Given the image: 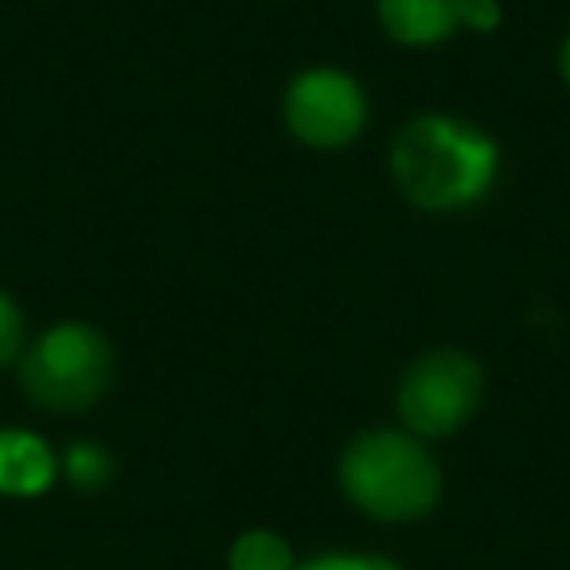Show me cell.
<instances>
[{
    "label": "cell",
    "mask_w": 570,
    "mask_h": 570,
    "mask_svg": "<svg viewBox=\"0 0 570 570\" xmlns=\"http://www.w3.org/2000/svg\"><path fill=\"white\" fill-rule=\"evenodd\" d=\"M230 570H294V554L274 531H246L230 547Z\"/></svg>",
    "instance_id": "obj_8"
},
{
    "label": "cell",
    "mask_w": 570,
    "mask_h": 570,
    "mask_svg": "<svg viewBox=\"0 0 570 570\" xmlns=\"http://www.w3.org/2000/svg\"><path fill=\"white\" fill-rule=\"evenodd\" d=\"M500 4L497 0H469V9H465V24L476 28V32H492V28L500 24Z\"/></svg>",
    "instance_id": "obj_12"
},
{
    "label": "cell",
    "mask_w": 570,
    "mask_h": 570,
    "mask_svg": "<svg viewBox=\"0 0 570 570\" xmlns=\"http://www.w3.org/2000/svg\"><path fill=\"white\" fill-rule=\"evenodd\" d=\"M481 364L465 352H430L399 383V414L422 438H445L461 430L481 406Z\"/></svg>",
    "instance_id": "obj_4"
},
{
    "label": "cell",
    "mask_w": 570,
    "mask_h": 570,
    "mask_svg": "<svg viewBox=\"0 0 570 570\" xmlns=\"http://www.w3.org/2000/svg\"><path fill=\"white\" fill-rule=\"evenodd\" d=\"M367 121V98L344 71H305L285 90V126L309 149H341Z\"/></svg>",
    "instance_id": "obj_5"
},
{
    "label": "cell",
    "mask_w": 570,
    "mask_h": 570,
    "mask_svg": "<svg viewBox=\"0 0 570 570\" xmlns=\"http://www.w3.org/2000/svg\"><path fill=\"white\" fill-rule=\"evenodd\" d=\"M20 348H24V317L9 294H0V367L17 360Z\"/></svg>",
    "instance_id": "obj_10"
},
{
    "label": "cell",
    "mask_w": 570,
    "mask_h": 570,
    "mask_svg": "<svg viewBox=\"0 0 570 570\" xmlns=\"http://www.w3.org/2000/svg\"><path fill=\"white\" fill-rule=\"evenodd\" d=\"M114 375V352L98 328L90 325H56L36 341L24 356V391L43 411H87L106 395Z\"/></svg>",
    "instance_id": "obj_3"
},
{
    "label": "cell",
    "mask_w": 570,
    "mask_h": 570,
    "mask_svg": "<svg viewBox=\"0 0 570 570\" xmlns=\"http://www.w3.org/2000/svg\"><path fill=\"white\" fill-rule=\"evenodd\" d=\"M114 473V461L98 445H71L67 450V476H71L79 489H102Z\"/></svg>",
    "instance_id": "obj_9"
},
{
    "label": "cell",
    "mask_w": 570,
    "mask_h": 570,
    "mask_svg": "<svg viewBox=\"0 0 570 570\" xmlns=\"http://www.w3.org/2000/svg\"><path fill=\"white\" fill-rule=\"evenodd\" d=\"M56 481V458L28 430H0V492L40 497Z\"/></svg>",
    "instance_id": "obj_7"
},
{
    "label": "cell",
    "mask_w": 570,
    "mask_h": 570,
    "mask_svg": "<svg viewBox=\"0 0 570 570\" xmlns=\"http://www.w3.org/2000/svg\"><path fill=\"white\" fill-rule=\"evenodd\" d=\"M559 71H562V79H567V87H570V36H567V43H562V51H559Z\"/></svg>",
    "instance_id": "obj_13"
},
{
    "label": "cell",
    "mask_w": 570,
    "mask_h": 570,
    "mask_svg": "<svg viewBox=\"0 0 570 570\" xmlns=\"http://www.w3.org/2000/svg\"><path fill=\"white\" fill-rule=\"evenodd\" d=\"M469 0H380V20L391 40L406 48L442 43L465 24Z\"/></svg>",
    "instance_id": "obj_6"
},
{
    "label": "cell",
    "mask_w": 570,
    "mask_h": 570,
    "mask_svg": "<svg viewBox=\"0 0 570 570\" xmlns=\"http://www.w3.org/2000/svg\"><path fill=\"white\" fill-rule=\"evenodd\" d=\"M341 489L360 512L375 520H419L438 504L442 476L414 438L395 430H367L344 450Z\"/></svg>",
    "instance_id": "obj_2"
},
{
    "label": "cell",
    "mask_w": 570,
    "mask_h": 570,
    "mask_svg": "<svg viewBox=\"0 0 570 570\" xmlns=\"http://www.w3.org/2000/svg\"><path fill=\"white\" fill-rule=\"evenodd\" d=\"M497 141L445 114L414 118L391 145L399 191L422 212H461L476 204L497 180Z\"/></svg>",
    "instance_id": "obj_1"
},
{
    "label": "cell",
    "mask_w": 570,
    "mask_h": 570,
    "mask_svg": "<svg viewBox=\"0 0 570 570\" xmlns=\"http://www.w3.org/2000/svg\"><path fill=\"white\" fill-rule=\"evenodd\" d=\"M302 570H399L391 559H380V554H321V559H309Z\"/></svg>",
    "instance_id": "obj_11"
}]
</instances>
